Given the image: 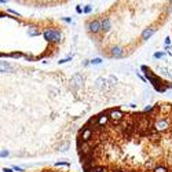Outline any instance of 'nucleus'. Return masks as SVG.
I'll list each match as a JSON object with an SVG mask.
<instances>
[{
	"mask_svg": "<svg viewBox=\"0 0 172 172\" xmlns=\"http://www.w3.org/2000/svg\"><path fill=\"white\" fill-rule=\"evenodd\" d=\"M169 43H171V39H169V37H167V39H165V44H167V46H169Z\"/></svg>",
	"mask_w": 172,
	"mask_h": 172,
	"instance_id": "nucleus-20",
	"label": "nucleus"
},
{
	"mask_svg": "<svg viewBox=\"0 0 172 172\" xmlns=\"http://www.w3.org/2000/svg\"><path fill=\"white\" fill-rule=\"evenodd\" d=\"M57 165H58V167H59V165H65V167H69L70 164H69V162H65V161H61V162H57Z\"/></svg>",
	"mask_w": 172,
	"mask_h": 172,
	"instance_id": "nucleus-16",
	"label": "nucleus"
},
{
	"mask_svg": "<svg viewBox=\"0 0 172 172\" xmlns=\"http://www.w3.org/2000/svg\"><path fill=\"white\" fill-rule=\"evenodd\" d=\"M3 172H13V169H10V168H3Z\"/></svg>",
	"mask_w": 172,
	"mask_h": 172,
	"instance_id": "nucleus-21",
	"label": "nucleus"
},
{
	"mask_svg": "<svg viewBox=\"0 0 172 172\" xmlns=\"http://www.w3.org/2000/svg\"><path fill=\"white\" fill-rule=\"evenodd\" d=\"M111 55L116 58H121L123 55H124V51H123V48H120V47H113V48H111Z\"/></svg>",
	"mask_w": 172,
	"mask_h": 172,
	"instance_id": "nucleus-6",
	"label": "nucleus"
},
{
	"mask_svg": "<svg viewBox=\"0 0 172 172\" xmlns=\"http://www.w3.org/2000/svg\"><path fill=\"white\" fill-rule=\"evenodd\" d=\"M164 48H165L167 51H168V54H169V55H172V47H171V46H165Z\"/></svg>",
	"mask_w": 172,
	"mask_h": 172,
	"instance_id": "nucleus-15",
	"label": "nucleus"
},
{
	"mask_svg": "<svg viewBox=\"0 0 172 172\" xmlns=\"http://www.w3.org/2000/svg\"><path fill=\"white\" fill-rule=\"evenodd\" d=\"M118 172H125V171H118Z\"/></svg>",
	"mask_w": 172,
	"mask_h": 172,
	"instance_id": "nucleus-23",
	"label": "nucleus"
},
{
	"mask_svg": "<svg viewBox=\"0 0 172 172\" xmlns=\"http://www.w3.org/2000/svg\"><path fill=\"white\" fill-rule=\"evenodd\" d=\"M154 106H151V105H149V106H146V108H145V111H149V113H151V111L154 110Z\"/></svg>",
	"mask_w": 172,
	"mask_h": 172,
	"instance_id": "nucleus-12",
	"label": "nucleus"
},
{
	"mask_svg": "<svg viewBox=\"0 0 172 172\" xmlns=\"http://www.w3.org/2000/svg\"><path fill=\"white\" fill-rule=\"evenodd\" d=\"M6 156H8V151L7 150H3V151H1V157H6Z\"/></svg>",
	"mask_w": 172,
	"mask_h": 172,
	"instance_id": "nucleus-17",
	"label": "nucleus"
},
{
	"mask_svg": "<svg viewBox=\"0 0 172 172\" xmlns=\"http://www.w3.org/2000/svg\"><path fill=\"white\" fill-rule=\"evenodd\" d=\"M102 30H110V19H103L102 21Z\"/></svg>",
	"mask_w": 172,
	"mask_h": 172,
	"instance_id": "nucleus-8",
	"label": "nucleus"
},
{
	"mask_svg": "<svg viewBox=\"0 0 172 172\" xmlns=\"http://www.w3.org/2000/svg\"><path fill=\"white\" fill-rule=\"evenodd\" d=\"M92 11V6H86V8H84V13L86 14H88V13H91Z\"/></svg>",
	"mask_w": 172,
	"mask_h": 172,
	"instance_id": "nucleus-13",
	"label": "nucleus"
},
{
	"mask_svg": "<svg viewBox=\"0 0 172 172\" xmlns=\"http://www.w3.org/2000/svg\"><path fill=\"white\" fill-rule=\"evenodd\" d=\"M153 172H168V169L165 168V167H162V165H160V167H156Z\"/></svg>",
	"mask_w": 172,
	"mask_h": 172,
	"instance_id": "nucleus-10",
	"label": "nucleus"
},
{
	"mask_svg": "<svg viewBox=\"0 0 172 172\" xmlns=\"http://www.w3.org/2000/svg\"><path fill=\"white\" fill-rule=\"evenodd\" d=\"M154 32H156V29H146V30L142 33V39H143V40L149 39L150 36H153V35H154Z\"/></svg>",
	"mask_w": 172,
	"mask_h": 172,
	"instance_id": "nucleus-7",
	"label": "nucleus"
},
{
	"mask_svg": "<svg viewBox=\"0 0 172 172\" xmlns=\"http://www.w3.org/2000/svg\"><path fill=\"white\" fill-rule=\"evenodd\" d=\"M169 1H172V0H169Z\"/></svg>",
	"mask_w": 172,
	"mask_h": 172,
	"instance_id": "nucleus-24",
	"label": "nucleus"
},
{
	"mask_svg": "<svg viewBox=\"0 0 172 172\" xmlns=\"http://www.w3.org/2000/svg\"><path fill=\"white\" fill-rule=\"evenodd\" d=\"M28 35H29V36H39L40 30H39V29L32 28V29H29V30H28Z\"/></svg>",
	"mask_w": 172,
	"mask_h": 172,
	"instance_id": "nucleus-9",
	"label": "nucleus"
},
{
	"mask_svg": "<svg viewBox=\"0 0 172 172\" xmlns=\"http://www.w3.org/2000/svg\"><path fill=\"white\" fill-rule=\"evenodd\" d=\"M44 37L50 41H59L61 40V32L52 30V29H46L44 30Z\"/></svg>",
	"mask_w": 172,
	"mask_h": 172,
	"instance_id": "nucleus-2",
	"label": "nucleus"
},
{
	"mask_svg": "<svg viewBox=\"0 0 172 172\" xmlns=\"http://www.w3.org/2000/svg\"><path fill=\"white\" fill-rule=\"evenodd\" d=\"M14 171H19V172H21V171H24V169H22L21 167H17V165H14Z\"/></svg>",
	"mask_w": 172,
	"mask_h": 172,
	"instance_id": "nucleus-18",
	"label": "nucleus"
},
{
	"mask_svg": "<svg viewBox=\"0 0 172 172\" xmlns=\"http://www.w3.org/2000/svg\"><path fill=\"white\" fill-rule=\"evenodd\" d=\"M77 13H79V14H81V13H83V10L80 8V6H77Z\"/></svg>",
	"mask_w": 172,
	"mask_h": 172,
	"instance_id": "nucleus-22",
	"label": "nucleus"
},
{
	"mask_svg": "<svg viewBox=\"0 0 172 172\" xmlns=\"http://www.w3.org/2000/svg\"><path fill=\"white\" fill-rule=\"evenodd\" d=\"M162 57H164V52H156V54H154L156 59H160V58H162Z\"/></svg>",
	"mask_w": 172,
	"mask_h": 172,
	"instance_id": "nucleus-14",
	"label": "nucleus"
},
{
	"mask_svg": "<svg viewBox=\"0 0 172 172\" xmlns=\"http://www.w3.org/2000/svg\"><path fill=\"white\" fill-rule=\"evenodd\" d=\"M66 149H68V143H66V145H63V146L61 147V151H66Z\"/></svg>",
	"mask_w": 172,
	"mask_h": 172,
	"instance_id": "nucleus-19",
	"label": "nucleus"
},
{
	"mask_svg": "<svg viewBox=\"0 0 172 172\" xmlns=\"http://www.w3.org/2000/svg\"><path fill=\"white\" fill-rule=\"evenodd\" d=\"M91 63H92V65H100V63H102V59H100V58H95V59L91 61Z\"/></svg>",
	"mask_w": 172,
	"mask_h": 172,
	"instance_id": "nucleus-11",
	"label": "nucleus"
},
{
	"mask_svg": "<svg viewBox=\"0 0 172 172\" xmlns=\"http://www.w3.org/2000/svg\"><path fill=\"white\" fill-rule=\"evenodd\" d=\"M154 128L157 129L158 132H165V131H168V129H169V123H168V120H165V118L158 120V121L154 124Z\"/></svg>",
	"mask_w": 172,
	"mask_h": 172,
	"instance_id": "nucleus-4",
	"label": "nucleus"
},
{
	"mask_svg": "<svg viewBox=\"0 0 172 172\" xmlns=\"http://www.w3.org/2000/svg\"><path fill=\"white\" fill-rule=\"evenodd\" d=\"M87 28L90 29V32H92L94 35H97L102 30V21H91L87 24Z\"/></svg>",
	"mask_w": 172,
	"mask_h": 172,
	"instance_id": "nucleus-5",
	"label": "nucleus"
},
{
	"mask_svg": "<svg viewBox=\"0 0 172 172\" xmlns=\"http://www.w3.org/2000/svg\"><path fill=\"white\" fill-rule=\"evenodd\" d=\"M110 121V117H109L108 113H102L100 116H98V123H97V128H105V125H108Z\"/></svg>",
	"mask_w": 172,
	"mask_h": 172,
	"instance_id": "nucleus-3",
	"label": "nucleus"
},
{
	"mask_svg": "<svg viewBox=\"0 0 172 172\" xmlns=\"http://www.w3.org/2000/svg\"><path fill=\"white\" fill-rule=\"evenodd\" d=\"M108 114H109V117H110V121H111V124H114V125H117L120 121H123L124 120V113H123L120 109H111V110H109L108 111Z\"/></svg>",
	"mask_w": 172,
	"mask_h": 172,
	"instance_id": "nucleus-1",
	"label": "nucleus"
}]
</instances>
